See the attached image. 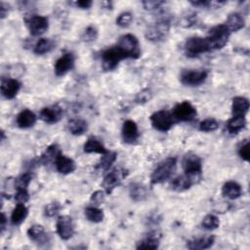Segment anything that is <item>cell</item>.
I'll use <instances>...</instances> for the list:
<instances>
[{"label":"cell","instance_id":"6da1fadb","mask_svg":"<svg viewBox=\"0 0 250 250\" xmlns=\"http://www.w3.org/2000/svg\"><path fill=\"white\" fill-rule=\"evenodd\" d=\"M177 164V159L175 157H169L161 162L156 169L152 172L150 176V182L153 185L161 184L167 181L173 174Z\"/></svg>","mask_w":250,"mask_h":250},{"label":"cell","instance_id":"7a4b0ae2","mask_svg":"<svg viewBox=\"0 0 250 250\" xmlns=\"http://www.w3.org/2000/svg\"><path fill=\"white\" fill-rule=\"evenodd\" d=\"M126 56V58L138 59L141 56L140 44L137 37L133 34L122 35L116 45Z\"/></svg>","mask_w":250,"mask_h":250},{"label":"cell","instance_id":"3957f363","mask_svg":"<svg viewBox=\"0 0 250 250\" xmlns=\"http://www.w3.org/2000/svg\"><path fill=\"white\" fill-rule=\"evenodd\" d=\"M124 59H127L124 53L117 46H113L102 53V67L104 71L114 70Z\"/></svg>","mask_w":250,"mask_h":250},{"label":"cell","instance_id":"277c9868","mask_svg":"<svg viewBox=\"0 0 250 250\" xmlns=\"http://www.w3.org/2000/svg\"><path fill=\"white\" fill-rule=\"evenodd\" d=\"M230 32L227 28V26L224 24H218L214 27H212L209 30L208 36L206 37L209 45L212 49H221L223 48L229 40Z\"/></svg>","mask_w":250,"mask_h":250},{"label":"cell","instance_id":"5b68a950","mask_svg":"<svg viewBox=\"0 0 250 250\" xmlns=\"http://www.w3.org/2000/svg\"><path fill=\"white\" fill-rule=\"evenodd\" d=\"M184 49L187 57L195 58L201 54L209 52L211 50V47L207 38L190 37L186 41Z\"/></svg>","mask_w":250,"mask_h":250},{"label":"cell","instance_id":"8992f818","mask_svg":"<svg viewBox=\"0 0 250 250\" xmlns=\"http://www.w3.org/2000/svg\"><path fill=\"white\" fill-rule=\"evenodd\" d=\"M150 122L154 129L160 132H167L172 128L176 122V119L174 118L172 112L162 109L155 111L150 115Z\"/></svg>","mask_w":250,"mask_h":250},{"label":"cell","instance_id":"52a82bcc","mask_svg":"<svg viewBox=\"0 0 250 250\" xmlns=\"http://www.w3.org/2000/svg\"><path fill=\"white\" fill-rule=\"evenodd\" d=\"M170 29L169 20L167 18H162L157 22L148 26L146 30V37L149 41L159 42L166 38Z\"/></svg>","mask_w":250,"mask_h":250},{"label":"cell","instance_id":"ba28073f","mask_svg":"<svg viewBox=\"0 0 250 250\" xmlns=\"http://www.w3.org/2000/svg\"><path fill=\"white\" fill-rule=\"evenodd\" d=\"M127 171L123 168H114L110 172H108L103 181V188H104L106 193L112 192V190L120 185L122 180L127 176Z\"/></svg>","mask_w":250,"mask_h":250},{"label":"cell","instance_id":"9c48e42d","mask_svg":"<svg viewBox=\"0 0 250 250\" xmlns=\"http://www.w3.org/2000/svg\"><path fill=\"white\" fill-rule=\"evenodd\" d=\"M182 166L186 174L194 177H200L202 171V162L200 157L195 153L188 152L185 154L182 160Z\"/></svg>","mask_w":250,"mask_h":250},{"label":"cell","instance_id":"30bf717a","mask_svg":"<svg viewBox=\"0 0 250 250\" xmlns=\"http://www.w3.org/2000/svg\"><path fill=\"white\" fill-rule=\"evenodd\" d=\"M172 114L176 121H191L196 116V109L189 102L184 101L175 105Z\"/></svg>","mask_w":250,"mask_h":250},{"label":"cell","instance_id":"8fae6325","mask_svg":"<svg viewBox=\"0 0 250 250\" xmlns=\"http://www.w3.org/2000/svg\"><path fill=\"white\" fill-rule=\"evenodd\" d=\"M25 24L33 36H38L47 31L49 27L48 19L44 16L33 15L25 19Z\"/></svg>","mask_w":250,"mask_h":250},{"label":"cell","instance_id":"7c38bea8","mask_svg":"<svg viewBox=\"0 0 250 250\" xmlns=\"http://www.w3.org/2000/svg\"><path fill=\"white\" fill-rule=\"evenodd\" d=\"M56 229H57V233L62 239L63 240L69 239L70 237H72L74 233V224H73L72 218L66 215L60 216L57 220Z\"/></svg>","mask_w":250,"mask_h":250},{"label":"cell","instance_id":"4fadbf2b","mask_svg":"<svg viewBox=\"0 0 250 250\" xmlns=\"http://www.w3.org/2000/svg\"><path fill=\"white\" fill-rule=\"evenodd\" d=\"M205 70H184L181 74V82L188 86H198L207 78Z\"/></svg>","mask_w":250,"mask_h":250},{"label":"cell","instance_id":"5bb4252c","mask_svg":"<svg viewBox=\"0 0 250 250\" xmlns=\"http://www.w3.org/2000/svg\"><path fill=\"white\" fill-rule=\"evenodd\" d=\"M0 89H1V94L5 99L12 100L18 95L21 89V83L14 78L2 77Z\"/></svg>","mask_w":250,"mask_h":250},{"label":"cell","instance_id":"9a60e30c","mask_svg":"<svg viewBox=\"0 0 250 250\" xmlns=\"http://www.w3.org/2000/svg\"><path fill=\"white\" fill-rule=\"evenodd\" d=\"M74 66V56L72 53H65L55 62V73L57 76H62L71 70Z\"/></svg>","mask_w":250,"mask_h":250},{"label":"cell","instance_id":"2e32d148","mask_svg":"<svg viewBox=\"0 0 250 250\" xmlns=\"http://www.w3.org/2000/svg\"><path fill=\"white\" fill-rule=\"evenodd\" d=\"M62 116V109L59 105H51L41 109L39 117L48 124L57 123Z\"/></svg>","mask_w":250,"mask_h":250},{"label":"cell","instance_id":"e0dca14e","mask_svg":"<svg viewBox=\"0 0 250 250\" xmlns=\"http://www.w3.org/2000/svg\"><path fill=\"white\" fill-rule=\"evenodd\" d=\"M199 179L200 177H194L188 174L178 176L171 182V188L175 191H184L186 189H188Z\"/></svg>","mask_w":250,"mask_h":250},{"label":"cell","instance_id":"ac0fdd59","mask_svg":"<svg viewBox=\"0 0 250 250\" xmlns=\"http://www.w3.org/2000/svg\"><path fill=\"white\" fill-rule=\"evenodd\" d=\"M122 140L126 144H134L139 138L138 125L133 120H126L122 126Z\"/></svg>","mask_w":250,"mask_h":250},{"label":"cell","instance_id":"d6986e66","mask_svg":"<svg viewBox=\"0 0 250 250\" xmlns=\"http://www.w3.org/2000/svg\"><path fill=\"white\" fill-rule=\"evenodd\" d=\"M55 166H56L57 171L63 175L72 173L76 168V164L73 161V159L63 155L62 152L58 155V157L55 161Z\"/></svg>","mask_w":250,"mask_h":250},{"label":"cell","instance_id":"ffe728a7","mask_svg":"<svg viewBox=\"0 0 250 250\" xmlns=\"http://www.w3.org/2000/svg\"><path fill=\"white\" fill-rule=\"evenodd\" d=\"M27 236L31 241L38 245H43L48 242V233L44 227L40 225H33L27 229Z\"/></svg>","mask_w":250,"mask_h":250},{"label":"cell","instance_id":"44dd1931","mask_svg":"<svg viewBox=\"0 0 250 250\" xmlns=\"http://www.w3.org/2000/svg\"><path fill=\"white\" fill-rule=\"evenodd\" d=\"M161 238V233L157 230H153L149 233H147V235L140 240L137 243V249H150V250H154L157 249L159 246V240Z\"/></svg>","mask_w":250,"mask_h":250},{"label":"cell","instance_id":"7402d4cb","mask_svg":"<svg viewBox=\"0 0 250 250\" xmlns=\"http://www.w3.org/2000/svg\"><path fill=\"white\" fill-rule=\"evenodd\" d=\"M249 101L244 97H235L232 99L231 113L232 116H245L249 109Z\"/></svg>","mask_w":250,"mask_h":250},{"label":"cell","instance_id":"603a6c76","mask_svg":"<svg viewBox=\"0 0 250 250\" xmlns=\"http://www.w3.org/2000/svg\"><path fill=\"white\" fill-rule=\"evenodd\" d=\"M17 124L21 129L32 127L36 122V115L29 109H23L17 115Z\"/></svg>","mask_w":250,"mask_h":250},{"label":"cell","instance_id":"cb8c5ba5","mask_svg":"<svg viewBox=\"0 0 250 250\" xmlns=\"http://www.w3.org/2000/svg\"><path fill=\"white\" fill-rule=\"evenodd\" d=\"M222 193L229 199H236L242 194V188L236 182L229 181L224 184L222 188Z\"/></svg>","mask_w":250,"mask_h":250},{"label":"cell","instance_id":"d4e9b609","mask_svg":"<svg viewBox=\"0 0 250 250\" xmlns=\"http://www.w3.org/2000/svg\"><path fill=\"white\" fill-rule=\"evenodd\" d=\"M215 242V237L213 235H208L204 237H198L191 240H188L187 243V247L190 250L197 249H207L210 248Z\"/></svg>","mask_w":250,"mask_h":250},{"label":"cell","instance_id":"484cf974","mask_svg":"<svg viewBox=\"0 0 250 250\" xmlns=\"http://www.w3.org/2000/svg\"><path fill=\"white\" fill-rule=\"evenodd\" d=\"M129 194L134 201L141 202L148 197V190L146 186L139 183H134L130 186Z\"/></svg>","mask_w":250,"mask_h":250},{"label":"cell","instance_id":"4316f807","mask_svg":"<svg viewBox=\"0 0 250 250\" xmlns=\"http://www.w3.org/2000/svg\"><path fill=\"white\" fill-rule=\"evenodd\" d=\"M84 152L86 153H100L104 154L108 150L105 148V146L95 137H90L84 144Z\"/></svg>","mask_w":250,"mask_h":250},{"label":"cell","instance_id":"83f0119b","mask_svg":"<svg viewBox=\"0 0 250 250\" xmlns=\"http://www.w3.org/2000/svg\"><path fill=\"white\" fill-rule=\"evenodd\" d=\"M229 32H235L243 28L245 25V21L243 17L238 13H231L229 15L227 21L225 23Z\"/></svg>","mask_w":250,"mask_h":250},{"label":"cell","instance_id":"f1b7e54d","mask_svg":"<svg viewBox=\"0 0 250 250\" xmlns=\"http://www.w3.org/2000/svg\"><path fill=\"white\" fill-rule=\"evenodd\" d=\"M60 153H61V149H60L59 146L56 144L51 145L41 154V156L39 158V162L43 165H48L52 162H55Z\"/></svg>","mask_w":250,"mask_h":250},{"label":"cell","instance_id":"f546056e","mask_svg":"<svg viewBox=\"0 0 250 250\" xmlns=\"http://www.w3.org/2000/svg\"><path fill=\"white\" fill-rule=\"evenodd\" d=\"M68 131L75 136H80L84 134L88 129L87 122L82 118H72L67 123Z\"/></svg>","mask_w":250,"mask_h":250},{"label":"cell","instance_id":"4dcf8cb0","mask_svg":"<svg viewBox=\"0 0 250 250\" xmlns=\"http://www.w3.org/2000/svg\"><path fill=\"white\" fill-rule=\"evenodd\" d=\"M28 215V209L23 203H18L11 214V222L13 225H21Z\"/></svg>","mask_w":250,"mask_h":250},{"label":"cell","instance_id":"1f68e13d","mask_svg":"<svg viewBox=\"0 0 250 250\" xmlns=\"http://www.w3.org/2000/svg\"><path fill=\"white\" fill-rule=\"evenodd\" d=\"M246 125V119L244 116H232L227 123V131L229 134H237Z\"/></svg>","mask_w":250,"mask_h":250},{"label":"cell","instance_id":"d6a6232c","mask_svg":"<svg viewBox=\"0 0 250 250\" xmlns=\"http://www.w3.org/2000/svg\"><path fill=\"white\" fill-rule=\"evenodd\" d=\"M99 163L96 166V169L99 171H107L109 167L113 164V162L116 160V152L114 151H107L104 154H102Z\"/></svg>","mask_w":250,"mask_h":250},{"label":"cell","instance_id":"836d02e7","mask_svg":"<svg viewBox=\"0 0 250 250\" xmlns=\"http://www.w3.org/2000/svg\"><path fill=\"white\" fill-rule=\"evenodd\" d=\"M54 48V42L49 38H41L39 39L34 46V53L36 55H44L49 53Z\"/></svg>","mask_w":250,"mask_h":250},{"label":"cell","instance_id":"e575fe53","mask_svg":"<svg viewBox=\"0 0 250 250\" xmlns=\"http://www.w3.org/2000/svg\"><path fill=\"white\" fill-rule=\"evenodd\" d=\"M85 217L88 221L92 223H100L104 219V212L102 209L97 207H87L84 211Z\"/></svg>","mask_w":250,"mask_h":250},{"label":"cell","instance_id":"d590c367","mask_svg":"<svg viewBox=\"0 0 250 250\" xmlns=\"http://www.w3.org/2000/svg\"><path fill=\"white\" fill-rule=\"evenodd\" d=\"M201 225L204 229L212 230V229H215L219 228L220 221H219L217 216H215L213 214H209V215H206L204 217V219L202 220Z\"/></svg>","mask_w":250,"mask_h":250},{"label":"cell","instance_id":"8d00e7d4","mask_svg":"<svg viewBox=\"0 0 250 250\" xmlns=\"http://www.w3.org/2000/svg\"><path fill=\"white\" fill-rule=\"evenodd\" d=\"M218 127L219 123L214 118H207L199 123V130L202 132H213L217 130Z\"/></svg>","mask_w":250,"mask_h":250},{"label":"cell","instance_id":"74e56055","mask_svg":"<svg viewBox=\"0 0 250 250\" xmlns=\"http://www.w3.org/2000/svg\"><path fill=\"white\" fill-rule=\"evenodd\" d=\"M32 179V175L30 172H26L23 173L22 175H21L19 178H17L15 180V188H27L29 183L31 182Z\"/></svg>","mask_w":250,"mask_h":250},{"label":"cell","instance_id":"f35d334b","mask_svg":"<svg viewBox=\"0 0 250 250\" xmlns=\"http://www.w3.org/2000/svg\"><path fill=\"white\" fill-rule=\"evenodd\" d=\"M97 37H98V29H97L95 26H93V25L88 26V27L83 31V33H82V35H81L82 41L87 42V43L92 42V41H95V40L97 39Z\"/></svg>","mask_w":250,"mask_h":250},{"label":"cell","instance_id":"ab89813d","mask_svg":"<svg viewBox=\"0 0 250 250\" xmlns=\"http://www.w3.org/2000/svg\"><path fill=\"white\" fill-rule=\"evenodd\" d=\"M133 20V15L130 12L121 13L116 19V24L120 27H127L131 24Z\"/></svg>","mask_w":250,"mask_h":250},{"label":"cell","instance_id":"60d3db41","mask_svg":"<svg viewBox=\"0 0 250 250\" xmlns=\"http://www.w3.org/2000/svg\"><path fill=\"white\" fill-rule=\"evenodd\" d=\"M61 208H62V206L59 202H51L45 206L44 214L46 217H50V218L54 217L55 215H57L59 213Z\"/></svg>","mask_w":250,"mask_h":250},{"label":"cell","instance_id":"b9f144b4","mask_svg":"<svg viewBox=\"0 0 250 250\" xmlns=\"http://www.w3.org/2000/svg\"><path fill=\"white\" fill-rule=\"evenodd\" d=\"M15 199L18 203H25L29 199V193L27 191V188H17V191L15 193Z\"/></svg>","mask_w":250,"mask_h":250},{"label":"cell","instance_id":"7bdbcfd3","mask_svg":"<svg viewBox=\"0 0 250 250\" xmlns=\"http://www.w3.org/2000/svg\"><path fill=\"white\" fill-rule=\"evenodd\" d=\"M249 147H250L249 142L247 140H245V142L240 145L239 149H238L239 156L245 161H249V157H250V148Z\"/></svg>","mask_w":250,"mask_h":250},{"label":"cell","instance_id":"ee69618b","mask_svg":"<svg viewBox=\"0 0 250 250\" xmlns=\"http://www.w3.org/2000/svg\"><path fill=\"white\" fill-rule=\"evenodd\" d=\"M104 199H105V194H104V192L102 191V190H96V191H94V192L92 193V195H91V198H90L91 202H92L94 205H96V206L103 204L104 201Z\"/></svg>","mask_w":250,"mask_h":250},{"label":"cell","instance_id":"f6af8a7d","mask_svg":"<svg viewBox=\"0 0 250 250\" xmlns=\"http://www.w3.org/2000/svg\"><path fill=\"white\" fill-rule=\"evenodd\" d=\"M164 3H165L164 1H160V0H146V1L142 2L144 8L148 11L158 9V8H160V6L164 5Z\"/></svg>","mask_w":250,"mask_h":250},{"label":"cell","instance_id":"bcb514c9","mask_svg":"<svg viewBox=\"0 0 250 250\" xmlns=\"http://www.w3.org/2000/svg\"><path fill=\"white\" fill-rule=\"evenodd\" d=\"M151 92L148 89H145L143 91H141L137 97H136V102L138 104H145L146 102H148L151 99Z\"/></svg>","mask_w":250,"mask_h":250},{"label":"cell","instance_id":"7dc6e473","mask_svg":"<svg viewBox=\"0 0 250 250\" xmlns=\"http://www.w3.org/2000/svg\"><path fill=\"white\" fill-rule=\"evenodd\" d=\"M160 221H161V217L157 213H152L147 217L146 224L147 225H158Z\"/></svg>","mask_w":250,"mask_h":250},{"label":"cell","instance_id":"c3c4849f","mask_svg":"<svg viewBox=\"0 0 250 250\" xmlns=\"http://www.w3.org/2000/svg\"><path fill=\"white\" fill-rule=\"evenodd\" d=\"M190 4L194 7L207 8L211 5V2L210 1H205V0H200V1H190Z\"/></svg>","mask_w":250,"mask_h":250},{"label":"cell","instance_id":"681fc988","mask_svg":"<svg viewBox=\"0 0 250 250\" xmlns=\"http://www.w3.org/2000/svg\"><path fill=\"white\" fill-rule=\"evenodd\" d=\"M75 4L80 9H89L92 6V1L91 0H80V1H76Z\"/></svg>","mask_w":250,"mask_h":250},{"label":"cell","instance_id":"f907efd6","mask_svg":"<svg viewBox=\"0 0 250 250\" xmlns=\"http://www.w3.org/2000/svg\"><path fill=\"white\" fill-rule=\"evenodd\" d=\"M8 12H9V5L4 3V2H1L0 3V17H1V19H4L7 16Z\"/></svg>","mask_w":250,"mask_h":250},{"label":"cell","instance_id":"816d5d0a","mask_svg":"<svg viewBox=\"0 0 250 250\" xmlns=\"http://www.w3.org/2000/svg\"><path fill=\"white\" fill-rule=\"evenodd\" d=\"M0 221H1V224H0V227H1V232H3V231H4V229H5V228H6V223H7L6 216H5V214H4V213H2V214H1V219H0Z\"/></svg>","mask_w":250,"mask_h":250}]
</instances>
